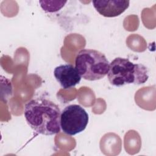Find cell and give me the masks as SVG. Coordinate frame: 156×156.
<instances>
[{"instance_id": "obj_1", "label": "cell", "mask_w": 156, "mask_h": 156, "mask_svg": "<svg viewBox=\"0 0 156 156\" xmlns=\"http://www.w3.org/2000/svg\"><path fill=\"white\" fill-rule=\"evenodd\" d=\"M61 112L48 99H32L25 104L24 115L29 126L37 133L52 135L60 132Z\"/></svg>"}, {"instance_id": "obj_6", "label": "cell", "mask_w": 156, "mask_h": 156, "mask_svg": "<svg viewBox=\"0 0 156 156\" xmlns=\"http://www.w3.org/2000/svg\"><path fill=\"white\" fill-rule=\"evenodd\" d=\"M54 75L64 89H68L79 84L82 78L75 66L71 64H65L57 66L54 69Z\"/></svg>"}, {"instance_id": "obj_4", "label": "cell", "mask_w": 156, "mask_h": 156, "mask_svg": "<svg viewBox=\"0 0 156 156\" xmlns=\"http://www.w3.org/2000/svg\"><path fill=\"white\" fill-rule=\"evenodd\" d=\"M89 116L80 105L71 104L66 106L60 115V127L69 135H76L83 132L88 123Z\"/></svg>"}, {"instance_id": "obj_2", "label": "cell", "mask_w": 156, "mask_h": 156, "mask_svg": "<svg viewBox=\"0 0 156 156\" xmlns=\"http://www.w3.org/2000/svg\"><path fill=\"white\" fill-rule=\"evenodd\" d=\"M107 75L110 83L115 87L126 84H143L149 78L146 66L133 63L128 58L122 57H116L112 61Z\"/></svg>"}, {"instance_id": "obj_3", "label": "cell", "mask_w": 156, "mask_h": 156, "mask_svg": "<svg viewBox=\"0 0 156 156\" xmlns=\"http://www.w3.org/2000/svg\"><path fill=\"white\" fill-rule=\"evenodd\" d=\"M109 66L106 56L95 49L80 50L75 58V68L82 78L89 81L104 78L108 72Z\"/></svg>"}, {"instance_id": "obj_5", "label": "cell", "mask_w": 156, "mask_h": 156, "mask_svg": "<svg viewBox=\"0 0 156 156\" xmlns=\"http://www.w3.org/2000/svg\"><path fill=\"white\" fill-rule=\"evenodd\" d=\"M93 5L102 16L113 18L119 16L129 7L130 1L126 0H94Z\"/></svg>"}, {"instance_id": "obj_7", "label": "cell", "mask_w": 156, "mask_h": 156, "mask_svg": "<svg viewBox=\"0 0 156 156\" xmlns=\"http://www.w3.org/2000/svg\"><path fill=\"white\" fill-rule=\"evenodd\" d=\"M66 2V1H39L42 9L49 13L58 12Z\"/></svg>"}]
</instances>
